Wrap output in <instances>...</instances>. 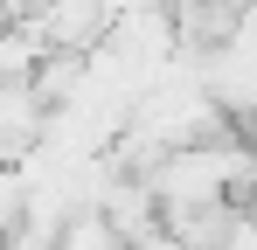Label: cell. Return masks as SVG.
<instances>
[{
  "mask_svg": "<svg viewBox=\"0 0 257 250\" xmlns=\"http://www.w3.org/2000/svg\"><path fill=\"white\" fill-rule=\"evenodd\" d=\"M56 250H132V243L118 236V222H111L104 208H77V215L63 222V236H56Z\"/></svg>",
  "mask_w": 257,
  "mask_h": 250,
  "instance_id": "obj_1",
  "label": "cell"
},
{
  "mask_svg": "<svg viewBox=\"0 0 257 250\" xmlns=\"http://www.w3.org/2000/svg\"><path fill=\"white\" fill-rule=\"evenodd\" d=\"M56 0H7V21H42Z\"/></svg>",
  "mask_w": 257,
  "mask_h": 250,
  "instance_id": "obj_2",
  "label": "cell"
}]
</instances>
